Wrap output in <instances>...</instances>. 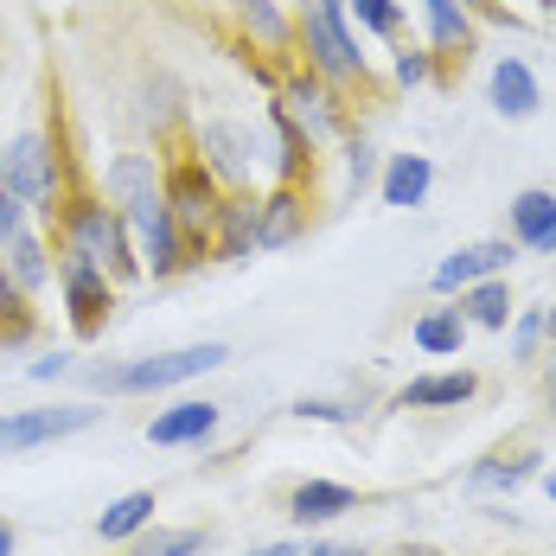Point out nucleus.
Here are the masks:
<instances>
[{
  "label": "nucleus",
  "instance_id": "1",
  "mask_svg": "<svg viewBox=\"0 0 556 556\" xmlns=\"http://www.w3.org/2000/svg\"><path fill=\"white\" fill-rule=\"evenodd\" d=\"M103 186L122 199V224H128V237H135L141 269L173 276V269L186 263V237H179V224H173V212H167V192H161V179H154V161H148V154H122V161H110Z\"/></svg>",
  "mask_w": 556,
  "mask_h": 556
},
{
  "label": "nucleus",
  "instance_id": "2",
  "mask_svg": "<svg viewBox=\"0 0 556 556\" xmlns=\"http://www.w3.org/2000/svg\"><path fill=\"white\" fill-rule=\"evenodd\" d=\"M230 358V345L205 339V345H179V352H161V358H135V365H97L84 371V384L103 390V396H141V390H173L186 378H205Z\"/></svg>",
  "mask_w": 556,
  "mask_h": 556
},
{
  "label": "nucleus",
  "instance_id": "3",
  "mask_svg": "<svg viewBox=\"0 0 556 556\" xmlns=\"http://www.w3.org/2000/svg\"><path fill=\"white\" fill-rule=\"evenodd\" d=\"M161 192H167V212H173V224H179V237H186V243H205L212 224H218V205H224L212 167H205V161H179Z\"/></svg>",
  "mask_w": 556,
  "mask_h": 556
},
{
  "label": "nucleus",
  "instance_id": "4",
  "mask_svg": "<svg viewBox=\"0 0 556 556\" xmlns=\"http://www.w3.org/2000/svg\"><path fill=\"white\" fill-rule=\"evenodd\" d=\"M103 409L90 403H52V409H0V454H26V447L64 442L77 429H90Z\"/></svg>",
  "mask_w": 556,
  "mask_h": 556
},
{
  "label": "nucleus",
  "instance_id": "5",
  "mask_svg": "<svg viewBox=\"0 0 556 556\" xmlns=\"http://www.w3.org/2000/svg\"><path fill=\"white\" fill-rule=\"evenodd\" d=\"M71 250H84L90 263H103L110 276H135L141 269V256H135V243H128V224L103 212V205H77L71 212Z\"/></svg>",
  "mask_w": 556,
  "mask_h": 556
},
{
  "label": "nucleus",
  "instance_id": "6",
  "mask_svg": "<svg viewBox=\"0 0 556 556\" xmlns=\"http://www.w3.org/2000/svg\"><path fill=\"white\" fill-rule=\"evenodd\" d=\"M58 281H64V307H71V327L90 339L103 333V320H110V276H103V263H90L84 250H64V263H58Z\"/></svg>",
  "mask_w": 556,
  "mask_h": 556
},
{
  "label": "nucleus",
  "instance_id": "7",
  "mask_svg": "<svg viewBox=\"0 0 556 556\" xmlns=\"http://www.w3.org/2000/svg\"><path fill=\"white\" fill-rule=\"evenodd\" d=\"M0 186L13 192V199H26V205H46L58 192V167L52 154H46V135H20V141H7V154H0ZM52 212V205H46Z\"/></svg>",
  "mask_w": 556,
  "mask_h": 556
},
{
  "label": "nucleus",
  "instance_id": "8",
  "mask_svg": "<svg viewBox=\"0 0 556 556\" xmlns=\"http://www.w3.org/2000/svg\"><path fill=\"white\" fill-rule=\"evenodd\" d=\"M301 33H307V52L320 71H333V77H365V52H358V39L345 33V20L327 13V7H314L307 20H301Z\"/></svg>",
  "mask_w": 556,
  "mask_h": 556
},
{
  "label": "nucleus",
  "instance_id": "9",
  "mask_svg": "<svg viewBox=\"0 0 556 556\" xmlns=\"http://www.w3.org/2000/svg\"><path fill=\"white\" fill-rule=\"evenodd\" d=\"M199 154H205L212 179H230V186H250V179H256V161H250V154H256V135L237 128V122H205Z\"/></svg>",
  "mask_w": 556,
  "mask_h": 556
},
{
  "label": "nucleus",
  "instance_id": "10",
  "mask_svg": "<svg viewBox=\"0 0 556 556\" xmlns=\"http://www.w3.org/2000/svg\"><path fill=\"white\" fill-rule=\"evenodd\" d=\"M505 263H511V243H505V237H493V243H467V250H454L442 269H435V288H442V294H454V288H473V281L500 276Z\"/></svg>",
  "mask_w": 556,
  "mask_h": 556
},
{
  "label": "nucleus",
  "instance_id": "11",
  "mask_svg": "<svg viewBox=\"0 0 556 556\" xmlns=\"http://www.w3.org/2000/svg\"><path fill=\"white\" fill-rule=\"evenodd\" d=\"M212 429H218V403H199V396H192V403H173L167 416L148 422V442L154 447H192V442H205Z\"/></svg>",
  "mask_w": 556,
  "mask_h": 556
},
{
  "label": "nucleus",
  "instance_id": "12",
  "mask_svg": "<svg viewBox=\"0 0 556 556\" xmlns=\"http://www.w3.org/2000/svg\"><path fill=\"white\" fill-rule=\"evenodd\" d=\"M511 237L525 243V250H556V199L551 192H518L511 199Z\"/></svg>",
  "mask_w": 556,
  "mask_h": 556
},
{
  "label": "nucleus",
  "instance_id": "13",
  "mask_svg": "<svg viewBox=\"0 0 556 556\" xmlns=\"http://www.w3.org/2000/svg\"><path fill=\"white\" fill-rule=\"evenodd\" d=\"M256 212H263V199H250V192L218 205V224H212V230H218V256L224 263H237V256L256 250Z\"/></svg>",
  "mask_w": 556,
  "mask_h": 556
},
{
  "label": "nucleus",
  "instance_id": "14",
  "mask_svg": "<svg viewBox=\"0 0 556 556\" xmlns=\"http://www.w3.org/2000/svg\"><path fill=\"white\" fill-rule=\"evenodd\" d=\"M480 390L473 371H442V378H416V384L396 390V409H447V403H467Z\"/></svg>",
  "mask_w": 556,
  "mask_h": 556
},
{
  "label": "nucleus",
  "instance_id": "15",
  "mask_svg": "<svg viewBox=\"0 0 556 556\" xmlns=\"http://www.w3.org/2000/svg\"><path fill=\"white\" fill-rule=\"evenodd\" d=\"M288 122L307 135V141H327L333 135V103H327V90L320 84H307V77H288Z\"/></svg>",
  "mask_w": 556,
  "mask_h": 556
},
{
  "label": "nucleus",
  "instance_id": "16",
  "mask_svg": "<svg viewBox=\"0 0 556 556\" xmlns=\"http://www.w3.org/2000/svg\"><path fill=\"white\" fill-rule=\"evenodd\" d=\"M358 493L352 486H339V480H301L294 493H288V511L301 518V525H320V518H339V511H352Z\"/></svg>",
  "mask_w": 556,
  "mask_h": 556
},
{
  "label": "nucleus",
  "instance_id": "17",
  "mask_svg": "<svg viewBox=\"0 0 556 556\" xmlns=\"http://www.w3.org/2000/svg\"><path fill=\"white\" fill-rule=\"evenodd\" d=\"M493 110H500V115H511V122L538 115V77H531V64L505 58L500 71H493Z\"/></svg>",
  "mask_w": 556,
  "mask_h": 556
},
{
  "label": "nucleus",
  "instance_id": "18",
  "mask_svg": "<svg viewBox=\"0 0 556 556\" xmlns=\"http://www.w3.org/2000/svg\"><path fill=\"white\" fill-rule=\"evenodd\" d=\"M429 179H435V167H429V154H390L384 167V205H422L429 199Z\"/></svg>",
  "mask_w": 556,
  "mask_h": 556
},
{
  "label": "nucleus",
  "instance_id": "19",
  "mask_svg": "<svg viewBox=\"0 0 556 556\" xmlns=\"http://www.w3.org/2000/svg\"><path fill=\"white\" fill-rule=\"evenodd\" d=\"M294 230H301V199L281 186L276 199H263V212H256V250H281V243H294Z\"/></svg>",
  "mask_w": 556,
  "mask_h": 556
},
{
  "label": "nucleus",
  "instance_id": "20",
  "mask_svg": "<svg viewBox=\"0 0 556 556\" xmlns=\"http://www.w3.org/2000/svg\"><path fill=\"white\" fill-rule=\"evenodd\" d=\"M0 263H7V281H13V288H46V281H52V263H46V250H39L33 230H20Z\"/></svg>",
  "mask_w": 556,
  "mask_h": 556
},
{
  "label": "nucleus",
  "instance_id": "21",
  "mask_svg": "<svg viewBox=\"0 0 556 556\" xmlns=\"http://www.w3.org/2000/svg\"><path fill=\"white\" fill-rule=\"evenodd\" d=\"M161 505H154V493H122V500L97 518V531L110 538V544H122V538H135V531H148V518H154Z\"/></svg>",
  "mask_w": 556,
  "mask_h": 556
},
{
  "label": "nucleus",
  "instance_id": "22",
  "mask_svg": "<svg viewBox=\"0 0 556 556\" xmlns=\"http://www.w3.org/2000/svg\"><path fill=\"white\" fill-rule=\"evenodd\" d=\"M460 307H435V314H422L416 320V345L422 352H435V358H447V352H460Z\"/></svg>",
  "mask_w": 556,
  "mask_h": 556
},
{
  "label": "nucleus",
  "instance_id": "23",
  "mask_svg": "<svg viewBox=\"0 0 556 556\" xmlns=\"http://www.w3.org/2000/svg\"><path fill=\"white\" fill-rule=\"evenodd\" d=\"M460 294H467V320H473V327H505V320H511V294H505L493 276L473 281V288H460Z\"/></svg>",
  "mask_w": 556,
  "mask_h": 556
},
{
  "label": "nucleus",
  "instance_id": "24",
  "mask_svg": "<svg viewBox=\"0 0 556 556\" xmlns=\"http://www.w3.org/2000/svg\"><path fill=\"white\" fill-rule=\"evenodd\" d=\"M429 7V33H435V46H460L467 52V39H473V26H467V13H460V0H422Z\"/></svg>",
  "mask_w": 556,
  "mask_h": 556
},
{
  "label": "nucleus",
  "instance_id": "25",
  "mask_svg": "<svg viewBox=\"0 0 556 556\" xmlns=\"http://www.w3.org/2000/svg\"><path fill=\"white\" fill-rule=\"evenodd\" d=\"M199 551H205L199 531H148V538L128 544V556H199Z\"/></svg>",
  "mask_w": 556,
  "mask_h": 556
},
{
  "label": "nucleus",
  "instance_id": "26",
  "mask_svg": "<svg viewBox=\"0 0 556 556\" xmlns=\"http://www.w3.org/2000/svg\"><path fill=\"white\" fill-rule=\"evenodd\" d=\"M538 473V454H511V460H486L473 467V486H525Z\"/></svg>",
  "mask_w": 556,
  "mask_h": 556
},
{
  "label": "nucleus",
  "instance_id": "27",
  "mask_svg": "<svg viewBox=\"0 0 556 556\" xmlns=\"http://www.w3.org/2000/svg\"><path fill=\"white\" fill-rule=\"evenodd\" d=\"M33 333V314H26V301L13 294V281L0 288V345H13V339Z\"/></svg>",
  "mask_w": 556,
  "mask_h": 556
},
{
  "label": "nucleus",
  "instance_id": "28",
  "mask_svg": "<svg viewBox=\"0 0 556 556\" xmlns=\"http://www.w3.org/2000/svg\"><path fill=\"white\" fill-rule=\"evenodd\" d=\"M243 20H250V33H263L269 46H281V39H288V26H281L276 0H243Z\"/></svg>",
  "mask_w": 556,
  "mask_h": 556
},
{
  "label": "nucleus",
  "instance_id": "29",
  "mask_svg": "<svg viewBox=\"0 0 556 556\" xmlns=\"http://www.w3.org/2000/svg\"><path fill=\"white\" fill-rule=\"evenodd\" d=\"M294 416H301V422H352L358 409H352V403H320V396H301V403H294Z\"/></svg>",
  "mask_w": 556,
  "mask_h": 556
},
{
  "label": "nucleus",
  "instance_id": "30",
  "mask_svg": "<svg viewBox=\"0 0 556 556\" xmlns=\"http://www.w3.org/2000/svg\"><path fill=\"white\" fill-rule=\"evenodd\" d=\"M345 7H352L371 33H396V7H390V0H345Z\"/></svg>",
  "mask_w": 556,
  "mask_h": 556
},
{
  "label": "nucleus",
  "instance_id": "31",
  "mask_svg": "<svg viewBox=\"0 0 556 556\" xmlns=\"http://www.w3.org/2000/svg\"><path fill=\"white\" fill-rule=\"evenodd\" d=\"M26 230V199H13L7 186H0V243H13Z\"/></svg>",
  "mask_w": 556,
  "mask_h": 556
},
{
  "label": "nucleus",
  "instance_id": "32",
  "mask_svg": "<svg viewBox=\"0 0 556 556\" xmlns=\"http://www.w3.org/2000/svg\"><path fill=\"white\" fill-rule=\"evenodd\" d=\"M538 333H544V314H525V320H518V339H511V352H518V358H531Z\"/></svg>",
  "mask_w": 556,
  "mask_h": 556
},
{
  "label": "nucleus",
  "instance_id": "33",
  "mask_svg": "<svg viewBox=\"0 0 556 556\" xmlns=\"http://www.w3.org/2000/svg\"><path fill=\"white\" fill-rule=\"evenodd\" d=\"M396 77H403V84H422V77H429V58H422V52H403V58H396Z\"/></svg>",
  "mask_w": 556,
  "mask_h": 556
},
{
  "label": "nucleus",
  "instance_id": "34",
  "mask_svg": "<svg viewBox=\"0 0 556 556\" xmlns=\"http://www.w3.org/2000/svg\"><path fill=\"white\" fill-rule=\"evenodd\" d=\"M64 371H71V358H39V365H33V378H39V384H52V378H64Z\"/></svg>",
  "mask_w": 556,
  "mask_h": 556
},
{
  "label": "nucleus",
  "instance_id": "35",
  "mask_svg": "<svg viewBox=\"0 0 556 556\" xmlns=\"http://www.w3.org/2000/svg\"><path fill=\"white\" fill-rule=\"evenodd\" d=\"M371 179V148H352V186H365Z\"/></svg>",
  "mask_w": 556,
  "mask_h": 556
},
{
  "label": "nucleus",
  "instance_id": "36",
  "mask_svg": "<svg viewBox=\"0 0 556 556\" xmlns=\"http://www.w3.org/2000/svg\"><path fill=\"white\" fill-rule=\"evenodd\" d=\"M307 556H365V551H358V544H314Z\"/></svg>",
  "mask_w": 556,
  "mask_h": 556
},
{
  "label": "nucleus",
  "instance_id": "37",
  "mask_svg": "<svg viewBox=\"0 0 556 556\" xmlns=\"http://www.w3.org/2000/svg\"><path fill=\"white\" fill-rule=\"evenodd\" d=\"M0 556H13V525L0 518Z\"/></svg>",
  "mask_w": 556,
  "mask_h": 556
},
{
  "label": "nucleus",
  "instance_id": "38",
  "mask_svg": "<svg viewBox=\"0 0 556 556\" xmlns=\"http://www.w3.org/2000/svg\"><path fill=\"white\" fill-rule=\"evenodd\" d=\"M256 556H294V551H288V544H269V551H256Z\"/></svg>",
  "mask_w": 556,
  "mask_h": 556
},
{
  "label": "nucleus",
  "instance_id": "39",
  "mask_svg": "<svg viewBox=\"0 0 556 556\" xmlns=\"http://www.w3.org/2000/svg\"><path fill=\"white\" fill-rule=\"evenodd\" d=\"M544 333H556V307H551V314H544Z\"/></svg>",
  "mask_w": 556,
  "mask_h": 556
},
{
  "label": "nucleus",
  "instance_id": "40",
  "mask_svg": "<svg viewBox=\"0 0 556 556\" xmlns=\"http://www.w3.org/2000/svg\"><path fill=\"white\" fill-rule=\"evenodd\" d=\"M403 556H442V551H422V544H416V551H403Z\"/></svg>",
  "mask_w": 556,
  "mask_h": 556
},
{
  "label": "nucleus",
  "instance_id": "41",
  "mask_svg": "<svg viewBox=\"0 0 556 556\" xmlns=\"http://www.w3.org/2000/svg\"><path fill=\"white\" fill-rule=\"evenodd\" d=\"M544 493H551V500H556V473H551V480H544Z\"/></svg>",
  "mask_w": 556,
  "mask_h": 556
},
{
  "label": "nucleus",
  "instance_id": "42",
  "mask_svg": "<svg viewBox=\"0 0 556 556\" xmlns=\"http://www.w3.org/2000/svg\"><path fill=\"white\" fill-rule=\"evenodd\" d=\"M551 403H556V365H551Z\"/></svg>",
  "mask_w": 556,
  "mask_h": 556
},
{
  "label": "nucleus",
  "instance_id": "43",
  "mask_svg": "<svg viewBox=\"0 0 556 556\" xmlns=\"http://www.w3.org/2000/svg\"><path fill=\"white\" fill-rule=\"evenodd\" d=\"M0 288H7V263H0Z\"/></svg>",
  "mask_w": 556,
  "mask_h": 556
},
{
  "label": "nucleus",
  "instance_id": "44",
  "mask_svg": "<svg viewBox=\"0 0 556 556\" xmlns=\"http://www.w3.org/2000/svg\"><path fill=\"white\" fill-rule=\"evenodd\" d=\"M460 7H467V0H460Z\"/></svg>",
  "mask_w": 556,
  "mask_h": 556
}]
</instances>
